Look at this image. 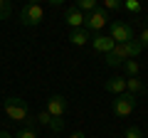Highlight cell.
I'll use <instances>...</instances> for the list:
<instances>
[{
  "mask_svg": "<svg viewBox=\"0 0 148 138\" xmlns=\"http://www.w3.org/2000/svg\"><path fill=\"white\" fill-rule=\"evenodd\" d=\"M104 89L109 91V94H114V96L123 94V91H126V77H111V79H106Z\"/></svg>",
  "mask_w": 148,
  "mask_h": 138,
  "instance_id": "cell-10",
  "label": "cell"
},
{
  "mask_svg": "<svg viewBox=\"0 0 148 138\" xmlns=\"http://www.w3.org/2000/svg\"><path fill=\"white\" fill-rule=\"evenodd\" d=\"M101 8H104L106 12H116V10H123V3H121V0H104V5H101Z\"/></svg>",
  "mask_w": 148,
  "mask_h": 138,
  "instance_id": "cell-16",
  "label": "cell"
},
{
  "mask_svg": "<svg viewBox=\"0 0 148 138\" xmlns=\"http://www.w3.org/2000/svg\"><path fill=\"white\" fill-rule=\"evenodd\" d=\"M126 91H128L131 96H136V99H138V96H143V94L148 91V86L143 84L138 77H133V79H126Z\"/></svg>",
  "mask_w": 148,
  "mask_h": 138,
  "instance_id": "cell-12",
  "label": "cell"
},
{
  "mask_svg": "<svg viewBox=\"0 0 148 138\" xmlns=\"http://www.w3.org/2000/svg\"><path fill=\"white\" fill-rule=\"evenodd\" d=\"M136 104H138V99H136V96H131L128 91H123V94H119L116 99L111 101V111L116 113V116L126 118V116H131V113H133Z\"/></svg>",
  "mask_w": 148,
  "mask_h": 138,
  "instance_id": "cell-5",
  "label": "cell"
},
{
  "mask_svg": "<svg viewBox=\"0 0 148 138\" xmlns=\"http://www.w3.org/2000/svg\"><path fill=\"white\" fill-rule=\"evenodd\" d=\"M123 10L136 15V12H141V3H138V0H126V3H123Z\"/></svg>",
  "mask_w": 148,
  "mask_h": 138,
  "instance_id": "cell-18",
  "label": "cell"
},
{
  "mask_svg": "<svg viewBox=\"0 0 148 138\" xmlns=\"http://www.w3.org/2000/svg\"><path fill=\"white\" fill-rule=\"evenodd\" d=\"M69 138H86V136H84V131H74Z\"/></svg>",
  "mask_w": 148,
  "mask_h": 138,
  "instance_id": "cell-22",
  "label": "cell"
},
{
  "mask_svg": "<svg viewBox=\"0 0 148 138\" xmlns=\"http://www.w3.org/2000/svg\"><path fill=\"white\" fill-rule=\"evenodd\" d=\"M138 42H141L143 49L148 47V25H143V30H141V40H138Z\"/></svg>",
  "mask_w": 148,
  "mask_h": 138,
  "instance_id": "cell-21",
  "label": "cell"
},
{
  "mask_svg": "<svg viewBox=\"0 0 148 138\" xmlns=\"http://www.w3.org/2000/svg\"><path fill=\"white\" fill-rule=\"evenodd\" d=\"M37 123L49 128V123H52V121H49V113H47V111H40V113H37Z\"/></svg>",
  "mask_w": 148,
  "mask_h": 138,
  "instance_id": "cell-20",
  "label": "cell"
},
{
  "mask_svg": "<svg viewBox=\"0 0 148 138\" xmlns=\"http://www.w3.org/2000/svg\"><path fill=\"white\" fill-rule=\"evenodd\" d=\"M89 40H91V32H86L84 27L69 30V42H72L74 47H84V44H89Z\"/></svg>",
  "mask_w": 148,
  "mask_h": 138,
  "instance_id": "cell-11",
  "label": "cell"
},
{
  "mask_svg": "<svg viewBox=\"0 0 148 138\" xmlns=\"http://www.w3.org/2000/svg\"><path fill=\"white\" fill-rule=\"evenodd\" d=\"M89 44H91V49H94V52H99V54H109L111 49L116 47V42H114L109 35H104V32H96V35H91Z\"/></svg>",
  "mask_w": 148,
  "mask_h": 138,
  "instance_id": "cell-8",
  "label": "cell"
},
{
  "mask_svg": "<svg viewBox=\"0 0 148 138\" xmlns=\"http://www.w3.org/2000/svg\"><path fill=\"white\" fill-rule=\"evenodd\" d=\"M0 138H12V133L10 131H0Z\"/></svg>",
  "mask_w": 148,
  "mask_h": 138,
  "instance_id": "cell-23",
  "label": "cell"
},
{
  "mask_svg": "<svg viewBox=\"0 0 148 138\" xmlns=\"http://www.w3.org/2000/svg\"><path fill=\"white\" fill-rule=\"evenodd\" d=\"M84 17L86 15H82V12L72 5V8L64 10V25H67L69 30H79V27H84Z\"/></svg>",
  "mask_w": 148,
  "mask_h": 138,
  "instance_id": "cell-9",
  "label": "cell"
},
{
  "mask_svg": "<svg viewBox=\"0 0 148 138\" xmlns=\"http://www.w3.org/2000/svg\"><path fill=\"white\" fill-rule=\"evenodd\" d=\"M141 52H143L141 42L138 40H131L126 44H116L109 54H104V59H106V67H121L126 59H136Z\"/></svg>",
  "mask_w": 148,
  "mask_h": 138,
  "instance_id": "cell-1",
  "label": "cell"
},
{
  "mask_svg": "<svg viewBox=\"0 0 148 138\" xmlns=\"http://www.w3.org/2000/svg\"><path fill=\"white\" fill-rule=\"evenodd\" d=\"M109 37L114 40L116 44H126L133 40V27L128 22H121V20H111L109 22Z\"/></svg>",
  "mask_w": 148,
  "mask_h": 138,
  "instance_id": "cell-6",
  "label": "cell"
},
{
  "mask_svg": "<svg viewBox=\"0 0 148 138\" xmlns=\"http://www.w3.org/2000/svg\"><path fill=\"white\" fill-rule=\"evenodd\" d=\"M15 138H37V131L35 128H20L15 133Z\"/></svg>",
  "mask_w": 148,
  "mask_h": 138,
  "instance_id": "cell-19",
  "label": "cell"
},
{
  "mask_svg": "<svg viewBox=\"0 0 148 138\" xmlns=\"http://www.w3.org/2000/svg\"><path fill=\"white\" fill-rule=\"evenodd\" d=\"M74 8H77L82 15H89V12H94L96 8H99V3H96V0H77Z\"/></svg>",
  "mask_w": 148,
  "mask_h": 138,
  "instance_id": "cell-14",
  "label": "cell"
},
{
  "mask_svg": "<svg viewBox=\"0 0 148 138\" xmlns=\"http://www.w3.org/2000/svg\"><path fill=\"white\" fill-rule=\"evenodd\" d=\"M42 20H45V8L40 5V3H27V5H22L20 22L25 27H37Z\"/></svg>",
  "mask_w": 148,
  "mask_h": 138,
  "instance_id": "cell-4",
  "label": "cell"
},
{
  "mask_svg": "<svg viewBox=\"0 0 148 138\" xmlns=\"http://www.w3.org/2000/svg\"><path fill=\"white\" fill-rule=\"evenodd\" d=\"M123 138H143L141 126H128L126 131H123Z\"/></svg>",
  "mask_w": 148,
  "mask_h": 138,
  "instance_id": "cell-17",
  "label": "cell"
},
{
  "mask_svg": "<svg viewBox=\"0 0 148 138\" xmlns=\"http://www.w3.org/2000/svg\"><path fill=\"white\" fill-rule=\"evenodd\" d=\"M12 15V3L10 0H0V20H8Z\"/></svg>",
  "mask_w": 148,
  "mask_h": 138,
  "instance_id": "cell-15",
  "label": "cell"
},
{
  "mask_svg": "<svg viewBox=\"0 0 148 138\" xmlns=\"http://www.w3.org/2000/svg\"><path fill=\"white\" fill-rule=\"evenodd\" d=\"M106 25H109V12H106L101 5L96 8L94 12H89V15L84 17V30H86V32H91V35L101 32Z\"/></svg>",
  "mask_w": 148,
  "mask_h": 138,
  "instance_id": "cell-7",
  "label": "cell"
},
{
  "mask_svg": "<svg viewBox=\"0 0 148 138\" xmlns=\"http://www.w3.org/2000/svg\"><path fill=\"white\" fill-rule=\"evenodd\" d=\"M121 67H123V74H126V79H133V77H138V72H141V64H138L136 59H126Z\"/></svg>",
  "mask_w": 148,
  "mask_h": 138,
  "instance_id": "cell-13",
  "label": "cell"
},
{
  "mask_svg": "<svg viewBox=\"0 0 148 138\" xmlns=\"http://www.w3.org/2000/svg\"><path fill=\"white\" fill-rule=\"evenodd\" d=\"M3 109H5V116L17 123H27V118H30V109H27L25 99H20V96H8L3 101Z\"/></svg>",
  "mask_w": 148,
  "mask_h": 138,
  "instance_id": "cell-3",
  "label": "cell"
},
{
  "mask_svg": "<svg viewBox=\"0 0 148 138\" xmlns=\"http://www.w3.org/2000/svg\"><path fill=\"white\" fill-rule=\"evenodd\" d=\"M45 111L49 113V131L59 133L64 128V113H67V99H64L62 94H52L47 99V106H45Z\"/></svg>",
  "mask_w": 148,
  "mask_h": 138,
  "instance_id": "cell-2",
  "label": "cell"
}]
</instances>
